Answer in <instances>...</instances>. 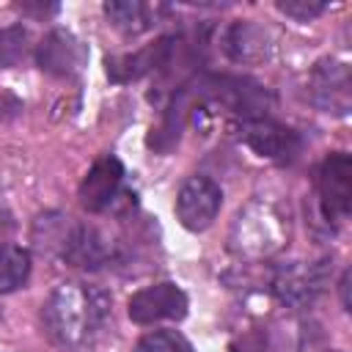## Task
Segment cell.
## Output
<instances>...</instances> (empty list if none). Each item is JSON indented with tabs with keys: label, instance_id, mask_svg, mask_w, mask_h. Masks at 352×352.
<instances>
[{
	"label": "cell",
	"instance_id": "16",
	"mask_svg": "<svg viewBox=\"0 0 352 352\" xmlns=\"http://www.w3.org/2000/svg\"><path fill=\"white\" fill-rule=\"evenodd\" d=\"M135 352H195V349L176 330H154L138 341Z\"/></svg>",
	"mask_w": 352,
	"mask_h": 352
},
{
	"label": "cell",
	"instance_id": "7",
	"mask_svg": "<svg viewBox=\"0 0 352 352\" xmlns=\"http://www.w3.org/2000/svg\"><path fill=\"white\" fill-rule=\"evenodd\" d=\"M190 308V300L182 286L173 280H162L154 286H146L135 292L126 302V314L135 324H154L165 319H184Z\"/></svg>",
	"mask_w": 352,
	"mask_h": 352
},
{
	"label": "cell",
	"instance_id": "2",
	"mask_svg": "<svg viewBox=\"0 0 352 352\" xmlns=\"http://www.w3.org/2000/svg\"><path fill=\"white\" fill-rule=\"evenodd\" d=\"M198 99L217 102L242 118H264L272 107V94L250 77L239 74H206L192 85Z\"/></svg>",
	"mask_w": 352,
	"mask_h": 352
},
{
	"label": "cell",
	"instance_id": "14",
	"mask_svg": "<svg viewBox=\"0 0 352 352\" xmlns=\"http://www.w3.org/2000/svg\"><path fill=\"white\" fill-rule=\"evenodd\" d=\"M30 278V253L19 245L0 242V294L16 292Z\"/></svg>",
	"mask_w": 352,
	"mask_h": 352
},
{
	"label": "cell",
	"instance_id": "19",
	"mask_svg": "<svg viewBox=\"0 0 352 352\" xmlns=\"http://www.w3.org/2000/svg\"><path fill=\"white\" fill-rule=\"evenodd\" d=\"M338 286H341V302H344V311H349V270H344Z\"/></svg>",
	"mask_w": 352,
	"mask_h": 352
},
{
	"label": "cell",
	"instance_id": "9",
	"mask_svg": "<svg viewBox=\"0 0 352 352\" xmlns=\"http://www.w3.org/2000/svg\"><path fill=\"white\" fill-rule=\"evenodd\" d=\"M176 50H179V38L165 36V38H157L154 44L143 47V50L107 58V77L113 82H132V80H140L146 74L165 72L173 63Z\"/></svg>",
	"mask_w": 352,
	"mask_h": 352
},
{
	"label": "cell",
	"instance_id": "15",
	"mask_svg": "<svg viewBox=\"0 0 352 352\" xmlns=\"http://www.w3.org/2000/svg\"><path fill=\"white\" fill-rule=\"evenodd\" d=\"M30 52V30L25 25L0 28V66H19Z\"/></svg>",
	"mask_w": 352,
	"mask_h": 352
},
{
	"label": "cell",
	"instance_id": "11",
	"mask_svg": "<svg viewBox=\"0 0 352 352\" xmlns=\"http://www.w3.org/2000/svg\"><path fill=\"white\" fill-rule=\"evenodd\" d=\"M121 182H124V165H121V160L118 157H110V154L99 157L88 168V173L82 176V182H80V192H77L80 195V204L88 212H104L116 201Z\"/></svg>",
	"mask_w": 352,
	"mask_h": 352
},
{
	"label": "cell",
	"instance_id": "8",
	"mask_svg": "<svg viewBox=\"0 0 352 352\" xmlns=\"http://www.w3.org/2000/svg\"><path fill=\"white\" fill-rule=\"evenodd\" d=\"M36 63L52 77H77L88 63V44L72 30L55 28L36 44Z\"/></svg>",
	"mask_w": 352,
	"mask_h": 352
},
{
	"label": "cell",
	"instance_id": "10",
	"mask_svg": "<svg viewBox=\"0 0 352 352\" xmlns=\"http://www.w3.org/2000/svg\"><path fill=\"white\" fill-rule=\"evenodd\" d=\"M327 283V261H314V264H286L278 270L272 278V292L278 294L280 302L300 308L311 302Z\"/></svg>",
	"mask_w": 352,
	"mask_h": 352
},
{
	"label": "cell",
	"instance_id": "1",
	"mask_svg": "<svg viewBox=\"0 0 352 352\" xmlns=\"http://www.w3.org/2000/svg\"><path fill=\"white\" fill-rule=\"evenodd\" d=\"M110 319V297L99 286L60 283L41 302L44 333L58 346H82Z\"/></svg>",
	"mask_w": 352,
	"mask_h": 352
},
{
	"label": "cell",
	"instance_id": "17",
	"mask_svg": "<svg viewBox=\"0 0 352 352\" xmlns=\"http://www.w3.org/2000/svg\"><path fill=\"white\" fill-rule=\"evenodd\" d=\"M278 11H283L286 16H292L297 22H311V19H316L319 14L327 11V3H319V0H280Z\"/></svg>",
	"mask_w": 352,
	"mask_h": 352
},
{
	"label": "cell",
	"instance_id": "5",
	"mask_svg": "<svg viewBox=\"0 0 352 352\" xmlns=\"http://www.w3.org/2000/svg\"><path fill=\"white\" fill-rule=\"evenodd\" d=\"M316 192L322 214L327 220H344L352 209V157L346 151H333L322 160L316 170Z\"/></svg>",
	"mask_w": 352,
	"mask_h": 352
},
{
	"label": "cell",
	"instance_id": "12",
	"mask_svg": "<svg viewBox=\"0 0 352 352\" xmlns=\"http://www.w3.org/2000/svg\"><path fill=\"white\" fill-rule=\"evenodd\" d=\"M223 52L234 63H261L272 55V38L270 33L256 25L253 19H236L223 30Z\"/></svg>",
	"mask_w": 352,
	"mask_h": 352
},
{
	"label": "cell",
	"instance_id": "3",
	"mask_svg": "<svg viewBox=\"0 0 352 352\" xmlns=\"http://www.w3.org/2000/svg\"><path fill=\"white\" fill-rule=\"evenodd\" d=\"M305 96L322 113L346 116L352 104V80L346 63L336 58H322L305 77Z\"/></svg>",
	"mask_w": 352,
	"mask_h": 352
},
{
	"label": "cell",
	"instance_id": "4",
	"mask_svg": "<svg viewBox=\"0 0 352 352\" xmlns=\"http://www.w3.org/2000/svg\"><path fill=\"white\" fill-rule=\"evenodd\" d=\"M239 140H245V146H250L258 157L272 160V162H292L297 160V154L302 151V138L286 126L278 124L272 118H242L239 121Z\"/></svg>",
	"mask_w": 352,
	"mask_h": 352
},
{
	"label": "cell",
	"instance_id": "20",
	"mask_svg": "<svg viewBox=\"0 0 352 352\" xmlns=\"http://www.w3.org/2000/svg\"><path fill=\"white\" fill-rule=\"evenodd\" d=\"M330 352H341V349H330Z\"/></svg>",
	"mask_w": 352,
	"mask_h": 352
},
{
	"label": "cell",
	"instance_id": "6",
	"mask_svg": "<svg viewBox=\"0 0 352 352\" xmlns=\"http://www.w3.org/2000/svg\"><path fill=\"white\" fill-rule=\"evenodd\" d=\"M223 206V190L209 176H190L176 192V217L187 231H206Z\"/></svg>",
	"mask_w": 352,
	"mask_h": 352
},
{
	"label": "cell",
	"instance_id": "18",
	"mask_svg": "<svg viewBox=\"0 0 352 352\" xmlns=\"http://www.w3.org/2000/svg\"><path fill=\"white\" fill-rule=\"evenodd\" d=\"M231 352H272V346L264 333H248L231 344Z\"/></svg>",
	"mask_w": 352,
	"mask_h": 352
},
{
	"label": "cell",
	"instance_id": "13",
	"mask_svg": "<svg viewBox=\"0 0 352 352\" xmlns=\"http://www.w3.org/2000/svg\"><path fill=\"white\" fill-rule=\"evenodd\" d=\"M157 6L140 3V0H110L104 3L107 22L124 33V36H140L157 25Z\"/></svg>",
	"mask_w": 352,
	"mask_h": 352
}]
</instances>
